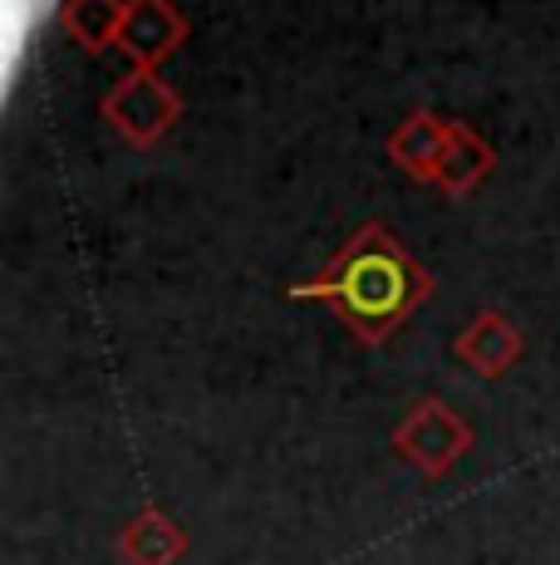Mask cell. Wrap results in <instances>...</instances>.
<instances>
[{
  "mask_svg": "<svg viewBox=\"0 0 560 565\" xmlns=\"http://www.w3.org/2000/svg\"><path fill=\"white\" fill-rule=\"evenodd\" d=\"M187 40V15L172 0H128L123 30H118V50L133 60V70H158L172 50Z\"/></svg>",
  "mask_w": 560,
  "mask_h": 565,
  "instance_id": "5b68a950",
  "label": "cell"
},
{
  "mask_svg": "<svg viewBox=\"0 0 560 565\" xmlns=\"http://www.w3.org/2000/svg\"><path fill=\"white\" fill-rule=\"evenodd\" d=\"M428 296H433V276L423 270V260L379 222L359 226L320 276L290 286V300L330 306L359 344H384L413 320Z\"/></svg>",
  "mask_w": 560,
  "mask_h": 565,
  "instance_id": "6da1fadb",
  "label": "cell"
},
{
  "mask_svg": "<svg viewBox=\"0 0 560 565\" xmlns=\"http://www.w3.org/2000/svg\"><path fill=\"white\" fill-rule=\"evenodd\" d=\"M123 6L128 0H64L60 6V30L69 35V45H79L84 54H104L109 45H118Z\"/></svg>",
  "mask_w": 560,
  "mask_h": 565,
  "instance_id": "9c48e42d",
  "label": "cell"
},
{
  "mask_svg": "<svg viewBox=\"0 0 560 565\" xmlns=\"http://www.w3.org/2000/svg\"><path fill=\"white\" fill-rule=\"evenodd\" d=\"M472 443H477L472 423L438 394L418 398V404L394 423V452L413 467L418 477H428V482H443L452 467L472 452Z\"/></svg>",
  "mask_w": 560,
  "mask_h": 565,
  "instance_id": "7a4b0ae2",
  "label": "cell"
},
{
  "mask_svg": "<svg viewBox=\"0 0 560 565\" xmlns=\"http://www.w3.org/2000/svg\"><path fill=\"white\" fill-rule=\"evenodd\" d=\"M492 168H497V148H492L472 124L452 118L443 158H438V168H433V188L443 192V198H467L472 188H482V182L492 178Z\"/></svg>",
  "mask_w": 560,
  "mask_h": 565,
  "instance_id": "52a82bcc",
  "label": "cell"
},
{
  "mask_svg": "<svg viewBox=\"0 0 560 565\" xmlns=\"http://www.w3.org/2000/svg\"><path fill=\"white\" fill-rule=\"evenodd\" d=\"M99 114H104V124H109L128 148H138V153H143V148H158L172 128H177L182 94L172 89L158 70H128L123 79L104 94Z\"/></svg>",
  "mask_w": 560,
  "mask_h": 565,
  "instance_id": "3957f363",
  "label": "cell"
},
{
  "mask_svg": "<svg viewBox=\"0 0 560 565\" xmlns=\"http://www.w3.org/2000/svg\"><path fill=\"white\" fill-rule=\"evenodd\" d=\"M526 354V334L511 315L502 310H477L452 340V360L472 369L477 379H502L511 374V364Z\"/></svg>",
  "mask_w": 560,
  "mask_h": 565,
  "instance_id": "277c9868",
  "label": "cell"
},
{
  "mask_svg": "<svg viewBox=\"0 0 560 565\" xmlns=\"http://www.w3.org/2000/svg\"><path fill=\"white\" fill-rule=\"evenodd\" d=\"M187 546H192L187 531H182L163 507H138V512L128 516V526L118 531L114 556H118V565H182Z\"/></svg>",
  "mask_w": 560,
  "mask_h": 565,
  "instance_id": "8992f818",
  "label": "cell"
},
{
  "mask_svg": "<svg viewBox=\"0 0 560 565\" xmlns=\"http://www.w3.org/2000/svg\"><path fill=\"white\" fill-rule=\"evenodd\" d=\"M448 124L452 118L433 114V108H413L389 134V162L398 172H408L413 182H433V168L448 143Z\"/></svg>",
  "mask_w": 560,
  "mask_h": 565,
  "instance_id": "ba28073f",
  "label": "cell"
}]
</instances>
